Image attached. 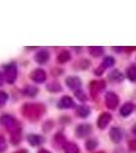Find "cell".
<instances>
[{"label":"cell","instance_id":"8fae6325","mask_svg":"<svg viewBox=\"0 0 136 153\" xmlns=\"http://www.w3.org/2000/svg\"><path fill=\"white\" fill-rule=\"evenodd\" d=\"M110 138L114 143H119L122 139V132L119 128L114 127L110 130Z\"/></svg>","mask_w":136,"mask_h":153},{"label":"cell","instance_id":"3957f363","mask_svg":"<svg viewBox=\"0 0 136 153\" xmlns=\"http://www.w3.org/2000/svg\"><path fill=\"white\" fill-rule=\"evenodd\" d=\"M4 70H5V79L7 83L13 84L16 80L17 76V68L16 65L13 62L8 63L7 65L4 66Z\"/></svg>","mask_w":136,"mask_h":153},{"label":"cell","instance_id":"7c38bea8","mask_svg":"<svg viewBox=\"0 0 136 153\" xmlns=\"http://www.w3.org/2000/svg\"><path fill=\"white\" fill-rule=\"evenodd\" d=\"M28 141L32 146H39V145H41L42 143L45 141V139L40 135L31 134L28 136Z\"/></svg>","mask_w":136,"mask_h":153},{"label":"cell","instance_id":"52a82bcc","mask_svg":"<svg viewBox=\"0 0 136 153\" xmlns=\"http://www.w3.org/2000/svg\"><path fill=\"white\" fill-rule=\"evenodd\" d=\"M111 120H112V115L108 112H104L98 118V127L101 130H104L107 128V126L110 124Z\"/></svg>","mask_w":136,"mask_h":153},{"label":"cell","instance_id":"6da1fadb","mask_svg":"<svg viewBox=\"0 0 136 153\" xmlns=\"http://www.w3.org/2000/svg\"><path fill=\"white\" fill-rule=\"evenodd\" d=\"M21 112L24 117L32 120H39L45 112V106L41 103H28L23 106Z\"/></svg>","mask_w":136,"mask_h":153},{"label":"cell","instance_id":"44dd1931","mask_svg":"<svg viewBox=\"0 0 136 153\" xmlns=\"http://www.w3.org/2000/svg\"><path fill=\"white\" fill-rule=\"evenodd\" d=\"M47 90L50 91V92L56 93V92H60V91L62 90V88H61V86H60V84H59V83L53 82V83L49 84V85L47 86Z\"/></svg>","mask_w":136,"mask_h":153},{"label":"cell","instance_id":"f546056e","mask_svg":"<svg viewBox=\"0 0 136 153\" xmlns=\"http://www.w3.org/2000/svg\"><path fill=\"white\" fill-rule=\"evenodd\" d=\"M104 71H105V70H104V68H103V66H99V68L96 70L95 74H96V76H101V75H103Z\"/></svg>","mask_w":136,"mask_h":153},{"label":"cell","instance_id":"4fadbf2b","mask_svg":"<svg viewBox=\"0 0 136 153\" xmlns=\"http://www.w3.org/2000/svg\"><path fill=\"white\" fill-rule=\"evenodd\" d=\"M74 105V102L72 98L69 96H63L58 102V107L59 108H70Z\"/></svg>","mask_w":136,"mask_h":153},{"label":"cell","instance_id":"5bb4252c","mask_svg":"<svg viewBox=\"0 0 136 153\" xmlns=\"http://www.w3.org/2000/svg\"><path fill=\"white\" fill-rule=\"evenodd\" d=\"M133 110H134V105H133V103L127 102V103H125L122 107H121L120 113H121L122 117H129L131 113L133 112Z\"/></svg>","mask_w":136,"mask_h":153},{"label":"cell","instance_id":"d4e9b609","mask_svg":"<svg viewBox=\"0 0 136 153\" xmlns=\"http://www.w3.org/2000/svg\"><path fill=\"white\" fill-rule=\"evenodd\" d=\"M75 97L77 98L79 101H86V99H87V97H86V95H85V93L83 92V91H81V90H76L75 91Z\"/></svg>","mask_w":136,"mask_h":153},{"label":"cell","instance_id":"ffe728a7","mask_svg":"<svg viewBox=\"0 0 136 153\" xmlns=\"http://www.w3.org/2000/svg\"><path fill=\"white\" fill-rule=\"evenodd\" d=\"M90 52L93 56L98 57V56H101L104 53V48L101 47V46H93V47H90Z\"/></svg>","mask_w":136,"mask_h":153},{"label":"cell","instance_id":"9c48e42d","mask_svg":"<svg viewBox=\"0 0 136 153\" xmlns=\"http://www.w3.org/2000/svg\"><path fill=\"white\" fill-rule=\"evenodd\" d=\"M90 88L91 94L96 95L106 88V83L104 81H93V82L90 83Z\"/></svg>","mask_w":136,"mask_h":153},{"label":"cell","instance_id":"9a60e30c","mask_svg":"<svg viewBox=\"0 0 136 153\" xmlns=\"http://www.w3.org/2000/svg\"><path fill=\"white\" fill-rule=\"evenodd\" d=\"M63 149L65 153H79V148L72 142H65L63 145Z\"/></svg>","mask_w":136,"mask_h":153},{"label":"cell","instance_id":"ac0fdd59","mask_svg":"<svg viewBox=\"0 0 136 153\" xmlns=\"http://www.w3.org/2000/svg\"><path fill=\"white\" fill-rule=\"evenodd\" d=\"M70 58H71V55H70V53H69V51L63 50L58 54V56H57V61H58L59 63H65V62H67L68 60H70Z\"/></svg>","mask_w":136,"mask_h":153},{"label":"cell","instance_id":"603a6c76","mask_svg":"<svg viewBox=\"0 0 136 153\" xmlns=\"http://www.w3.org/2000/svg\"><path fill=\"white\" fill-rule=\"evenodd\" d=\"M96 147H98V142L93 139L88 140V141H86V143H85V148L88 150V151H93Z\"/></svg>","mask_w":136,"mask_h":153},{"label":"cell","instance_id":"83f0119b","mask_svg":"<svg viewBox=\"0 0 136 153\" xmlns=\"http://www.w3.org/2000/svg\"><path fill=\"white\" fill-rule=\"evenodd\" d=\"M55 141L58 143V144L64 145V143L66 142V140H65V137H64L61 133H58V134L55 136Z\"/></svg>","mask_w":136,"mask_h":153},{"label":"cell","instance_id":"e0dca14e","mask_svg":"<svg viewBox=\"0 0 136 153\" xmlns=\"http://www.w3.org/2000/svg\"><path fill=\"white\" fill-rule=\"evenodd\" d=\"M90 112V109L86 105H80L76 107V114L80 117H86Z\"/></svg>","mask_w":136,"mask_h":153},{"label":"cell","instance_id":"ba28073f","mask_svg":"<svg viewBox=\"0 0 136 153\" xmlns=\"http://www.w3.org/2000/svg\"><path fill=\"white\" fill-rule=\"evenodd\" d=\"M66 85L68 86V88H70L71 90H77L81 87V81L77 76H68L65 81Z\"/></svg>","mask_w":136,"mask_h":153},{"label":"cell","instance_id":"cb8c5ba5","mask_svg":"<svg viewBox=\"0 0 136 153\" xmlns=\"http://www.w3.org/2000/svg\"><path fill=\"white\" fill-rule=\"evenodd\" d=\"M127 76L129 80L136 82V66H130L127 70Z\"/></svg>","mask_w":136,"mask_h":153},{"label":"cell","instance_id":"7402d4cb","mask_svg":"<svg viewBox=\"0 0 136 153\" xmlns=\"http://www.w3.org/2000/svg\"><path fill=\"white\" fill-rule=\"evenodd\" d=\"M114 65H115V58L112 57V56H107V57L104 58L102 66L104 68H111Z\"/></svg>","mask_w":136,"mask_h":153},{"label":"cell","instance_id":"7a4b0ae2","mask_svg":"<svg viewBox=\"0 0 136 153\" xmlns=\"http://www.w3.org/2000/svg\"><path fill=\"white\" fill-rule=\"evenodd\" d=\"M1 124L6 128L12 137H21V125L13 117L9 114H3L1 117Z\"/></svg>","mask_w":136,"mask_h":153},{"label":"cell","instance_id":"4316f807","mask_svg":"<svg viewBox=\"0 0 136 153\" xmlns=\"http://www.w3.org/2000/svg\"><path fill=\"white\" fill-rule=\"evenodd\" d=\"M7 99H8V94L4 92V91H0V106L5 104Z\"/></svg>","mask_w":136,"mask_h":153},{"label":"cell","instance_id":"1f68e13d","mask_svg":"<svg viewBox=\"0 0 136 153\" xmlns=\"http://www.w3.org/2000/svg\"><path fill=\"white\" fill-rule=\"evenodd\" d=\"M14 153H28V151H26V149H21V150H18V151H16Z\"/></svg>","mask_w":136,"mask_h":153},{"label":"cell","instance_id":"836d02e7","mask_svg":"<svg viewBox=\"0 0 136 153\" xmlns=\"http://www.w3.org/2000/svg\"><path fill=\"white\" fill-rule=\"evenodd\" d=\"M3 84V76H2V74H0V86Z\"/></svg>","mask_w":136,"mask_h":153},{"label":"cell","instance_id":"d6986e66","mask_svg":"<svg viewBox=\"0 0 136 153\" xmlns=\"http://www.w3.org/2000/svg\"><path fill=\"white\" fill-rule=\"evenodd\" d=\"M110 79L115 82H121V81L124 80V75L122 73H120L119 71L115 70L110 74Z\"/></svg>","mask_w":136,"mask_h":153},{"label":"cell","instance_id":"4dcf8cb0","mask_svg":"<svg viewBox=\"0 0 136 153\" xmlns=\"http://www.w3.org/2000/svg\"><path fill=\"white\" fill-rule=\"evenodd\" d=\"M112 49L114 51H116V52H120V51L122 50V48H121V47H113Z\"/></svg>","mask_w":136,"mask_h":153},{"label":"cell","instance_id":"8992f818","mask_svg":"<svg viewBox=\"0 0 136 153\" xmlns=\"http://www.w3.org/2000/svg\"><path fill=\"white\" fill-rule=\"evenodd\" d=\"M91 131H93V128H91L90 125L82 124V125H79L75 129V135L77 136L78 138H83V137H86L87 135H90L91 133Z\"/></svg>","mask_w":136,"mask_h":153},{"label":"cell","instance_id":"5b68a950","mask_svg":"<svg viewBox=\"0 0 136 153\" xmlns=\"http://www.w3.org/2000/svg\"><path fill=\"white\" fill-rule=\"evenodd\" d=\"M29 76H31V79L35 83H38V84L44 83L47 78L46 73L43 70H41V68H36L35 71H33Z\"/></svg>","mask_w":136,"mask_h":153},{"label":"cell","instance_id":"277c9868","mask_svg":"<svg viewBox=\"0 0 136 153\" xmlns=\"http://www.w3.org/2000/svg\"><path fill=\"white\" fill-rule=\"evenodd\" d=\"M106 105L110 109H115L119 104V97L114 92H108L106 94Z\"/></svg>","mask_w":136,"mask_h":153},{"label":"cell","instance_id":"30bf717a","mask_svg":"<svg viewBox=\"0 0 136 153\" xmlns=\"http://www.w3.org/2000/svg\"><path fill=\"white\" fill-rule=\"evenodd\" d=\"M49 57H50V54L47 50H41L39 51L38 53L36 54V56H35V59H36V61L38 63H40V65H44V63H46L47 61H48Z\"/></svg>","mask_w":136,"mask_h":153},{"label":"cell","instance_id":"484cf974","mask_svg":"<svg viewBox=\"0 0 136 153\" xmlns=\"http://www.w3.org/2000/svg\"><path fill=\"white\" fill-rule=\"evenodd\" d=\"M7 148L6 140L3 136H0V153H3Z\"/></svg>","mask_w":136,"mask_h":153},{"label":"cell","instance_id":"d6a6232c","mask_svg":"<svg viewBox=\"0 0 136 153\" xmlns=\"http://www.w3.org/2000/svg\"><path fill=\"white\" fill-rule=\"evenodd\" d=\"M38 153H50V152H49L47 149H41Z\"/></svg>","mask_w":136,"mask_h":153},{"label":"cell","instance_id":"f1b7e54d","mask_svg":"<svg viewBox=\"0 0 136 153\" xmlns=\"http://www.w3.org/2000/svg\"><path fill=\"white\" fill-rule=\"evenodd\" d=\"M129 149L132 150V151L136 150V140H131L129 142Z\"/></svg>","mask_w":136,"mask_h":153},{"label":"cell","instance_id":"2e32d148","mask_svg":"<svg viewBox=\"0 0 136 153\" xmlns=\"http://www.w3.org/2000/svg\"><path fill=\"white\" fill-rule=\"evenodd\" d=\"M38 92H39V89L35 87V86H26L23 90L24 95L28 96V97H35V96H37V94H38Z\"/></svg>","mask_w":136,"mask_h":153},{"label":"cell","instance_id":"e575fe53","mask_svg":"<svg viewBox=\"0 0 136 153\" xmlns=\"http://www.w3.org/2000/svg\"><path fill=\"white\" fill-rule=\"evenodd\" d=\"M132 132H133V134L134 135H136V125L133 127V129H132Z\"/></svg>","mask_w":136,"mask_h":153}]
</instances>
